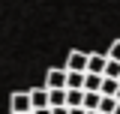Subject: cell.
<instances>
[{"mask_svg":"<svg viewBox=\"0 0 120 114\" xmlns=\"http://www.w3.org/2000/svg\"><path fill=\"white\" fill-rule=\"evenodd\" d=\"M33 114H51V108H42V111H33Z\"/></svg>","mask_w":120,"mask_h":114,"instance_id":"17","label":"cell"},{"mask_svg":"<svg viewBox=\"0 0 120 114\" xmlns=\"http://www.w3.org/2000/svg\"><path fill=\"white\" fill-rule=\"evenodd\" d=\"M114 114H120V102H117V108H114Z\"/></svg>","mask_w":120,"mask_h":114,"instance_id":"18","label":"cell"},{"mask_svg":"<svg viewBox=\"0 0 120 114\" xmlns=\"http://www.w3.org/2000/svg\"><path fill=\"white\" fill-rule=\"evenodd\" d=\"M48 108H66V90H48Z\"/></svg>","mask_w":120,"mask_h":114,"instance_id":"7","label":"cell"},{"mask_svg":"<svg viewBox=\"0 0 120 114\" xmlns=\"http://www.w3.org/2000/svg\"><path fill=\"white\" fill-rule=\"evenodd\" d=\"M27 93H30V108H33V111L48 108V90H45V87H33V90H27Z\"/></svg>","mask_w":120,"mask_h":114,"instance_id":"5","label":"cell"},{"mask_svg":"<svg viewBox=\"0 0 120 114\" xmlns=\"http://www.w3.org/2000/svg\"><path fill=\"white\" fill-rule=\"evenodd\" d=\"M87 114H99V111H87Z\"/></svg>","mask_w":120,"mask_h":114,"instance_id":"20","label":"cell"},{"mask_svg":"<svg viewBox=\"0 0 120 114\" xmlns=\"http://www.w3.org/2000/svg\"><path fill=\"white\" fill-rule=\"evenodd\" d=\"M27 111H33V108H30V93L27 90L12 93V96H9V114H27Z\"/></svg>","mask_w":120,"mask_h":114,"instance_id":"1","label":"cell"},{"mask_svg":"<svg viewBox=\"0 0 120 114\" xmlns=\"http://www.w3.org/2000/svg\"><path fill=\"white\" fill-rule=\"evenodd\" d=\"M102 90V78L99 75H84V93H99Z\"/></svg>","mask_w":120,"mask_h":114,"instance_id":"9","label":"cell"},{"mask_svg":"<svg viewBox=\"0 0 120 114\" xmlns=\"http://www.w3.org/2000/svg\"><path fill=\"white\" fill-rule=\"evenodd\" d=\"M84 75L87 72H66V90H84Z\"/></svg>","mask_w":120,"mask_h":114,"instance_id":"6","label":"cell"},{"mask_svg":"<svg viewBox=\"0 0 120 114\" xmlns=\"http://www.w3.org/2000/svg\"><path fill=\"white\" fill-rule=\"evenodd\" d=\"M114 108H117V99L114 96H102L99 99V114H114Z\"/></svg>","mask_w":120,"mask_h":114,"instance_id":"12","label":"cell"},{"mask_svg":"<svg viewBox=\"0 0 120 114\" xmlns=\"http://www.w3.org/2000/svg\"><path fill=\"white\" fill-rule=\"evenodd\" d=\"M108 60H117V63H120V39L111 42V48H108Z\"/></svg>","mask_w":120,"mask_h":114,"instance_id":"14","label":"cell"},{"mask_svg":"<svg viewBox=\"0 0 120 114\" xmlns=\"http://www.w3.org/2000/svg\"><path fill=\"white\" fill-rule=\"evenodd\" d=\"M51 114H69V108H51Z\"/></svg>","mask_w":120,"mask_h":114,"instance_id":"15","label":"cell"},{"mask_svg":"<svg viewBox=\"0 0 120 114\" xmlns=\"http://www.w3.org/2000/svg\"><path fill=\"white\" fill-rule=\"evenodd\" d=\"M45 90H66V69H48Z\"/></svg>","mask_w":120,"mask_h":114,"instance_id":"3","label":"cell"},{"mask_svg":"<svg viewBox=\"0 0 120 114\" xmlns=\"http://www.w3.org/2000/svg\"><path fill=\"white\" fill-rule=\"evenodd\" d=\"M114 99H117V102H120V90H117V96H114Z\"/></svg>","mask_w":120,"mask_h":114,"instance_id":"19","label":"cell"},{"mask_svg":"<svg viewBox=\"0 0 120 114\" xmlns=\"http://www.w3.org/2000/svg\"><path fill=\"white\" fill-rule=\"evenodd\" d=\"M102 78L120 81V63H117V60H108V63H105V72H102Z\"/></svg>","mask_w":120,"mask_h":114,"instance_id":"10","label":"cell"},{"mask_svg":"<svg viewBox=\"0 0 120 114\" xmlns=\"http://www.w3.org/2000/svg\"><path fill=\"white\" fill-rule=\"evenodd\" d=\"M27 114H33V111H27Z\"/></svg>","mask_w":120,"mask_h":114,"instance_id":"21","label":"cell"},{"mask_svg":"<svg viewBox=\"0 0 120 114\" xmlns=\"http://www.w3.org/2000/svg\"><path fill=\"white\" fill-rule=\"evenodd\" d=\"M87 57H90L87 51H69L63 69H66V72H87Z\"/></svg>","mask_w":120,"mask_h":114,"instance_id":"2","label":"cell"},{"mask_svg":"<svg viewBox=\"0 0 120 114\" xmlns=\"http://www.w3.org/2000/svg\"><path fill=\"white\" fill-rule=\"evenodd\" d=\"M6 114H9V111H6Z\"/></svg>","mask_w":120,"mask_h":114,"instance_id":"22","label":"cell"},{"mask_svg":"<svg viewBox=\"0 0 120 114\" xmlns=\"http://www.w3.org/2000/svg\"><path fill=\"white\" fill-rule=\"evenodd\" d=\"M105 63H108V54H99V51H93V54L87 57V75H99V78H102Z\"/></svg>","mask_w":120,"mask_h":114,"instance_id":"4","label":"cell"},{"mask_svg":"<svg viewBox=\"0 0 120 114\" xmlns=\"http://www.w3.org/2000/svg\"><path fill=\"white\" fill-rule=\"evenodd\" d=\"M69 114H87L84 108H69Z\"/></svg>","mask_w":120,"mask_h":114,"instance_id":"16","label":"cell"},{"mask_svg":"<svg viewBox=\"0 0 120 114\" xmlns=\"http://www.w3.org/2000/svg\"><path fill=\"white\" fill-rule=\"evenodd\" d=\"M117 90H120V81L102 78V90H99V96H117Z\"/></svg>","mask_w":120,"mask_h":114,"instance_id":"11","label":"cell"},{"mask_svg":"<svg viewBox=\"0 0 120 114\" xmlns=\"http://www.w3.org/2000/svg\"><path fill=\"white\" fill-rule=\"evenodd\" d=\"M66 108H84V90H66Z\"/></svg>","mask_w":120,"mask_h":114,"instance_id":"8","label":"cell"},{"mask_svg":"<svg viewBox=\"0 0 120 114\" xmlns=\"http://www.w3.org/2000/svg\"><path fill=\"white\" fill-rule=\"evenodd\" d=\"M99 93H84V111H99Z\"/></svg>","mask_w":120,"mask_h":114,"instance_id":"13","label":"cell"}]
</instances>
